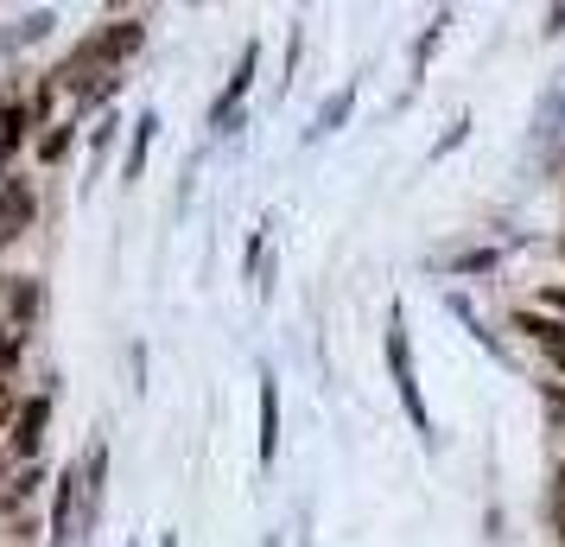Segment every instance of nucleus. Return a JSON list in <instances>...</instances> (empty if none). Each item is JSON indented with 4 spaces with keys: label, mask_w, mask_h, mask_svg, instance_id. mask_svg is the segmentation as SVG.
I'll list each match as a JSON object with an SVG mask.
<instances>
[{
    "label": "nucleus",
    "mask_w": 565,
    "mask_h": 547,
    "mask_svg": "<svg viewBox=\"0 0 565 547\" xmlns=\"http://www.w3.org/2000/svg\"><path fill=\"white\" fill-rule=\"evenodd\" d=\"M521 332H534V338L559 357V369H565V325H553V318H540V313H521Z\"/></svg>",
    "instance_id": "9b49d317"
},
{
    "label": "nucleus",
    "mask_w": 565,
    "mask_h": 547,
    "mask_svg": "<svg viewBox=\"0 0 565 547\" xmlns=\"http://www.w3.org/2000/svg\"><path fill=\"white\" fill-rule=\"evenodd\" d=\"M255 57H260L255 45H242L230 90H223V96H216V108H210V128H230V122H235V103H242V96H248V83H255Z\"/></svg>",
    "instance_id": "39448f33"
},
{
    "label": "nucleus",
    "mask_w": 565,
    "mask_h": 547,
    "mask_svg": "<svg viewBox=\"0 0 565 547\" xmlns=\"http://www.w3.org/2000/svg\"><path fill=\"white\" fill-rule=\"evenodd\" d=\"M559 255H565V235H559Z\"/></svg>",
    "instance_id": "4be33fe9"
},
{
    "label": "nucleus",
    "mask_w": 565,
    "mask_h": 547,
    "mask_svg": "<svg viewBox=\"0 0 565 547\" xmlns=\"http://www.w3.org/2000/svg\"><path fill=\"white\" fill-rule=\"evenodd\" d=\"M32 318H39V281L20 274V281H7V332L20 338V332H32Z\"/></svg>",
    "instance_id": "423d86ee"
},
{
    "label": "nucleus",
    "mask_w": 565,
    "mask_h": 547,
    "mask_svg": "<svg viewBox=\"0 0 565 547\" xmlns=\"http://www.w3.org/2000/svg\"><path fill=\"white\" fill-rule=\"evenodd\" d=\"M0 299H7V274H0Z\"/></svg>",
    "instance_id": "412c9836"
},
{
    "label": "nucleus",
    "mask_w": 565,
    "mask_h": 547,
    "mask_svg": "<svg viewBox=\"0 0 565 547\" xmlns=\"http://www.w3.org/2000/svg\"><path fill=\"white\" fill-rule=\"evenodd\" d=\"M13 420V395H7V382H0V427Z\"/></svg>",
    "instance_id": "a211bd4d"
},
{
    "label": "nucleus",
    "mask_w": 565,
    "mask_h": 547,
    "mask_svg": "<svg viewBox=\"0 0 565 547\" xmlns=\"http://www.w3.org/2000/svg\"><path fill=\"white\" fill-rule=\"evenodd\" d=\"M115 128H121V122H115V115H103V128L89 134V147H96V159H103L108 147H115Z\"/></svg>",
    "instance_id": "2eb2a0df"
},
{
    "label": "nucleus",
    "mask_w": 565,
    "mask_h": 547,
    "mask_svg": "<svg viewBox=\"0 0 565 547\" xmlns=\"http://www.w3.org/2000/svg\"><path fill=\"white\" fill-rule=\"evenodd\" d=\"M32 217H39V191H32L26 179H0V249L7 242H20V235L32 230Z\"/></svg>",
    "instance_id": "f03ea898"
},
{
    "label": "nucleus",
    "mask_w": 565,
    "mask_h": 547,
    "mask_svg": "<svg viewBox=\"0 0 565 547\" xmlns=\"http://www.w3.org/2000/svg\"><path fill=\"white\" fill-rule=\"evenodd\" d=\"M546 414L565 427V389H559V382H546Z\"/></svg>",
    "instance_id": "f3484780"
},
{
    "label": "nucleus",
    "mask_w": 565,
    "mask_h": 547,
    "mask_svg": "<svg viewBox=\"0 0 565 547\" xmlns=\"http://www.w3.org/2000/svg\"><path fill=\"white\" fill-rule=\"evenodd\" d=\"M64 154H71V128L39 134V159H64Z\"/></svg>",
    "instance_id": "ddd939ff"
},
{
    "label": "nucleus",
    "mask_w": 565,
    "mask_h": 547,
    "mask_svg": "<svg viewBox=\"0 0 565 547\" xmlns=\"http://www.w3.org/2000/svg\"><path fill=\"white\" fill-rule=\"evenodd\" d=\"M57 27V13H26L13 32H0V52H13V45H32V39H45Z\"/></svg>",
    "instance_id": "9d476101"
},
{
    "label": "nucleus",
    "mask_w": 565,
    "mask_h": 547,
    "mask_svg": "<svg viewBox=\"0 0 565 547\" xmlns=\"http://www.w3.org/2000/svg\"><path fill=\"white\" fill-rule=\"evenodd\" d=\"M26 128H32V108H20V103L0 108V179H7V166H13V154H20Z\"/></svg>",
    "instance_id": "6e6552de"
},
{
    "label": "nucleus",
    "mask_w": 565,
    "mask_h": 547,
    "mask_svg": "<svg viewBox=\"0 0 565 547\" xmlns=\"http://www.w3.org/2000/svg\"><path fill=\"white\" fill-rule=\"evenodd\" d=\"M45 427H52V395H32L26 408L13 414V452H20V459H39Z\"/></svg>",
    "instance_id": "20e7f679"
},
{
    "label": "nucleus",
    "mask_w": 565,
    "mask_h": 547,
    "mask_svg": "<svg viewBox=\"0 0 565 547\" xmlns=\"http://www.w3.org/2000/svg\"><path fill=\"white\" fill-rule=\"evenodd\" d=\"M153 134H159V115L147 108V115L134 122V147H128V166H121V179H128V185L147 172V147H153Z\"/></svg>",
    "instance_id": "1a4fd4ad"
},
{
    "label": "nucleus",
    "mask_w": 565,
    "mask_h": 547,
    "mask_svg": "<svg viewBox=\"0 0 565 547\" xmlns=\"http://www.w3.org/2000/svg\"><path fill=\"white\" fill-rule=\"evenodd\" d=\"M387 369H394V389L407 401V414L419 433H433V414H426V401H419V382H413V357H407V332H401V313L387 318Z\"/></svg>",
    "instance_id": "f257e3e1"
},
{
    "label": "nucleus",
    "mask_w": 565,
    "mask_h": 547,
    "mask_svg": "<svg viewBox=\"0 0 565 547\" xmlns=\"http://www.w3.org/2000/svg\"><path fill=\"white\" fill-rule=\"evenodd\" d=\"M52 547H77V465H64L52 484Z\"/></svg>",
    "instance_id": "7ed1b4c3"
},
{
    "label": "nucleus",
    "mask_w": 565,
    "mask_h": 547,
    "mask_svg": "<svg viewBox=\"0 0 565 547\" xmlns=\"http://www.w3.org/2000/svg\"><path fill=\"white\" fill-rule=\"evenodd\" d=\"M13 369H20V338L0 325V376H13Z\"/></svg>",
    "instance_id": "4468645a"
},
{
    "label": "nucleus",
    "mask_w": 565,
    "mask_h": 547,
    "mask_svg": "<svg viewBox=\"0 0 565 547\" xmlns=\"http://www.w3.org/2000/svg\"><path fill=\"white\" fill-rule=\"evenodd\" d=\"M458 267L463 274H483V267H495V255L489 249H470V255H458Z\"/></svg>",
    "instance_id": "dca6fc26"
},
{
    "label": "nucleus",
    "mask_w": 565,
    "mask_h": 547,
    "mask_svg": "<svg viewBox=\"0 0 565 547\" xmlns=\"http://www.w3.org/2000/svg\"><path fill=\"white\" fill-rule=\"evenodd\" d=\"M350 103H356V90H337L331 103L318 108V128H311V134H331L337 122H343V115H350Z\"/></svg>",
    "instance_id": "f8f14e48"
},
{
    "label": "nucleus",
    "mask_w": 565,
    "mask_h": 547,
    "mask_svg": "<svg viewBox=\"0 0 565 547\" xmlns=\"http://www.w3.org/2000/svg\"><path fill=\"white\" fill-rule=\"evenodd\" d=\"M553 503H559V516H565V471L553 477Z\"/></svg>",
    "instance_id": "6ab92c4d"
},
{
    "label": "nucleus",
    "mask_w": 565,
    "mask_h": 547,
    "mask_svg": "<svg viewBox=\"0 0 565 547\" xmlns=\"http://www.w3.org/2000/svg\"><path fill=\"white\" fill-rule=\"evenodd\" d=\"M546 299H553V306H559V313H565V287H553V293H546Z\"/></svg>",
    "instance_id": "aec40b11"
},
{
    "label": "nucleus",
    "mask_w": 565,
    "mask_h": 547,
    "mask_svg": "<svg viewBox=\"0 0 565 547\" xmlns=\"http://www.w3.org/2000/svg\"><path fill=\"white\" fill-rule=\"evenodd\" d=\"M274 452H280V389L274 376H260V465H274Z\"/></svg>",
    "instance_id": "0eeeda50"
}]
</instances>
